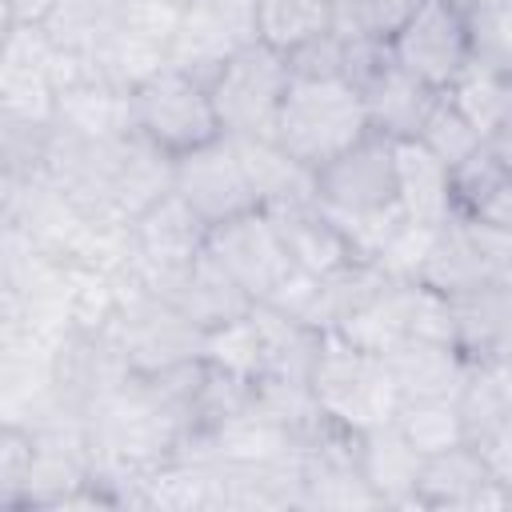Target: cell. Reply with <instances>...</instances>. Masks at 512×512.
<instances>
[{"mask_svg":"<svg viewBox=\"0 0 512 512\" xmlns=\"http://www.w3.org/2000/svg\"><path fill=\"white\" fill-rule=\"evenodd\" d=\"M392 380L404 400H428V396H460L472 364L460 356L456 344L436 340H404L388 356Z\"/></svg>","mask_w":512,"mask_h":512,"instance_id":"603a6c76","label":"cell"},{"mask_svg":"<svg viewBox=\"0 0 512 512\" xmlns=\"http://www.w3.org/2000/svg\"><path fill=\"white\" fill-rule=\"evenodd\" d=\"M480 452H484V460H488L496 484H500V488L508 492V500H512V424L500 428L488 444H480Z\"/></svg>","mask_w":512,"mask_h":512,"instance_id":"f35d334b","label":"cell"},{"mask_svg":"<svg viewBox=\"0 0 512 512\" xmlns=\"http://www.w3.org/2000/svg\"><path fill=\"white\" fill-rule=\"evenodd\" d=\"M208 88H212V104L224 136H236V140L276 136V120L292 88V64L272 44L252 40L228 56V64L212 76Z\"/></svg>","mask_w":512,"mask_h":512,"instance_id":"3957f363","label":"cell"},{"mask_svg":"<svg viewBox=\"0 0 512 512\" xmlns=\"http://www.w3.org/2000/svg\"><path fill=\"white\" fill-rule=\"evenodd\" d=\"M56 0H4V24H40Z\"/></svg>","mask_w":512,"mask_h":512,"instance_id":"60d3db41","label":"cell"},{"mask_svg":"<svg viewBox=\"0 0 512 512\" xmlns=\"http://www.w3.org/2000/svg\"><path fill=\"white\" fill-rule=\"evenodd\" d=\"M444 96L488 136L512 112V76L492 68V64H484V60H472Z\"/></svg>","mask_w":512,"mask_h":512,"instance_id":"4dcf8cb0","label":"cell"},{"mask_svg":"<svg viewBox=\"0 0 512 512\" xmlns=\"http://www.w3.org/2000/svg\"><path fill=\"white\" fill-rule=\"evenodd\" d=\"M368 132V104L356 84L292 76V88L276 120V140L296 160H304L308 168H324Z\"/></svg>","mask_w":512,"mask_h":512,"instance_id":"6da1fadb","label":"cell"},{"mask_svg":"<svg viewBox=\"0 0 512 512\" xmlns=\"http://www.w3.org/2000/svg\"><path fill=\"white\" fill-rule=\"evenodd\" d=\"M172 176H176V160L132 128L128 136H116L108 144V156H104V204H108V212L116 220L132 224L148 204H156L160 196L172 192Z\"/></svg>","mask_w":512,"mask_h":512,"instance_id":"5bb4252c","label":"cell"},{"mask_svg":"<svg viewBox=\"0 0 512 512\" xmlns=\"http://www.w3.org/2000/svg\"><path fill=\"white\" fill-rule=\"evenodd\" d=\"M484 144L492 148V156L500 160V168L512 176V112H508V116H504V120L484 136Z\"/></svg>","mask_w":512,"mask_h":512,"instance_id":"b9f144b4","label":"cell"},{"mask_svg":"<svg viewBox=\"0 0 512 512\" xmlns=\"http://www.w3.org/2000/svg\"><path fill=\"white\" fill-rule=\"evenodd\" d=\"M132 124L172 160L224 136L212 88L180 68H160L140 88H132Z\"/></svg>","mask_w":512,"mask_h":512,"instance_id":"5b68a950","label":"cell"},{"mask_svg":"<svg viewBox=\"0 0 512 512\" xmlns=\"http://www.w3.org/2000/svg\"><path fill=\"white\" fill-rule=\"evenodd\" d=\"M504 168L500 160L492 156L488 144H480L476 152H468L460 164H452V204H456V216H476L488 196L504 184Z\"/></svg>","mask_w":512,"mask_h":512,"instance_id":"e575fe53","label":"cell"},{"mask_svg":"<svg viewBox=\"0 0 512 512\" xmlns=\"http://www.w3.org/2000/svg\"><path fill=\"white\" fill-rule=\"evenodd\" d=\"M432 236H436L432 224H420V220H408V216H404L372 264H376L388 280H420V268H424V260H428Z\"/></svg>","mask_w":512,"mask_h":512,"instance_id":"8d00e7d4","label":"cell"},{"mask_svg":"<svg viewBox=\"0 0 512 512\" xmlns=\"http://www.w3.org/2000/svg\"><path fill=\"white\" fill-rule=\"evenodd\" d=\"M148 292H156L172 308H180L200 332H216V328H224V324H232V320H240L256 308V300L208 256V248L192 264L156 280Z\"/></svg>","mask_w":512,"mask_h":512,"instance_id":"9a60e30c","label":"cell"},{"mask_svg":"<svg viewBox=\"0 0 512 512\" xmlns=\"http://www.w3.org/2000/svg\"><path fill=\"white\" fill-rule=\"evenodd\" d=\"M208 256L256 304H264L280 288V280L292 272V260L276 232V220L264 208H252L244 216H232V220L208 228Z\"/></svg>","mask_w":512,"mask_h":512,"instance_id":"8fae6325","label":"cell"},{"mask_svg":"<svg viewBox=\"0 0 512 512\" xmlns=\"http://www.w3.org/2000/svg\"><path fill=\"white\" fill-rule=\"evenodd\" d=\"M424 456L404 440V432L392 424L360 432V472L372 488L376 504L392 508H416V484H420Z\"/></svg>","mask_w":512,"mask_h":512,"instance_id":"44dd1931","label":"cell"},{"mask_svg":"<svg viewBox=\"0 0 512 512\" xmlns=\"http://www.w3.org/2000/svg\"><path fill=\"white\" fill-rule=\"evenodd\" d=\"M236 148H240V160L248 168V180L256 188L260 208H284V204L316 200V168L296 160L276 136L236 140Z\"/></svg>","mask_w":512,"mask_h":512,"instance_id":"cb8c5ba5","label":"cell"},{"mask_svg":"<svg viewBox=\"0 0 512 512\" xmlns=\"http://www.w3.org/2000/svg\"><path fill=\"white\" fill-rule=\"evenodd\" d=\"M360 92H364V104H368L372 132H380L388 140H420L432 108L444 96V92L428 88L424 80H416L412 72H404L392 56Z\"/></svg>","mask_w":512,"mask_h":512,"instance_id":"ffe728a7","label":"cell"},{"mask_svg":"<svg viewBox=\"0 0 512 512\" xmlns=\"http://www.w3.org/2000/svg\"><path fill=\"white\" fill-rule=\"evenodd\" d=\"M420 144L432 148V152L452 168V164H460L468 152H476V148L484 144V132H480L448 96H440V104L432 108V116H428V124H424V132H420Z\"/></svg>","mask_w":512,"mask_h":512,"instance_id":"836d02e7","label":"cell"},{"mask_svg":"<svg viewBox=\"0 0 512 512\" xmlns=\"http://www.w3.org/2000/svg\"><path fill=\"white\" fill-rule=\"evenodd\" d=\"M420 280L444 296H460L484 284L512 280V232L480 220L452 216L436 228Z\"/></svg>","mask_w":512,"mask_h":512,"instance_id":"8992f818","label":"cell"},{"mask_svg":"<svg viewBox=\"0 0 512 512\" xmlns=\"http://www.w3.org/2000/svg\"><path fill=\"white\" fill-rule=\"evenodd\" d=\"M396 428L420 456L448 452L464 440V420L456 408V396H428V400H400L396 408Z\"/></svg>","mask_w":512,"mask_h":512,"instance_id":"f546056e","label":"cell"},{"mask_svg":"<svg viewBox=\"0 0 512 512\" xmlns=\"http://www.w3.org/2000/svg\"><path fill=\"white\" fill-rule=\"evenodd\" d=\"M316 200L336 220L376 216L388 208H400L396 196V140L368 132L348 152L316 168Z\"/></svg>","mask_w":512,"mask_h":512,"instance_id":"ba28073f","label":"cell"},{"mask_svg":"<svg viewBox=\"0 0 512 512\" xmlns=\"http://www.w3.org/2000/svg\"><path fill=\"white\" fill-rule=\"evenodd\" d=\"M460 420H464V440L468 444H488L500 428L512 424V408H508V380L504 368H472L460 396H456Z\"/></svg>","mask_w":512,"mask_h":512,"instance_id":"f1b7e54d","label":"cell"},{"mask_svg":"<svg viewBox=\"0 0 512 512\" xmlns=\"http://www.w3.org/2000/svg\"><path fill=\"white\" fill-rule=\"evenodd\" d=\"M204 360L228 376H240V380H260L264 376V348H260V328H256V316H240L216 332H204Z\"/></svg>","mask_w":512,"mask_h":512,"instance_id":"1f68e13d","label":"cell"},{"mask_svg":"<svg viewBox=\"0 0 512 512\" xmlns=\"http://www.w3.org/2000/svg\"><path fill=\"white\" fill-rule=\"evenodd\" d=\"M476 216L488 220V224H496V228H504V232H512V176H504V184L488 196V204Z\"/></svg>","mask_w":512,"mask_h":512,"instance_id":"ab89813d","label":"cell"},{"mask_svg":"<svg viewBox=\"0 0 512 512\" xmlns=\"http://www.w3.org/2000/svg\"><path fill=\"white\" fill-rule=\"evenodd\" d=\"M332 28V0H256V40L292 56Z\"/></svg>","mask_w":512,"mask_h":512,"instance_id":"83f0119b","label":"cell"},{"mask_svg":"<svg viewBox=\"0 0 512 512\" xmlns=\"http://www.w3.org/2000/svg\"><path fill=\"white\" fill-rule=\"evenodd\" d=\"M312 392L320 408L352 432H372V428L392 424L404 400L392 380L388 360L348 344L336 332H324V344L312 368Z\"/></svg>","mask_w":512,"mask_h":512,"instance_id":"7a4b0ae2","label":"cell"},{"mask_svg":"<svg viewBox=\"0 0 512 512\" xmlns=\"http://www.w3.org/2000/svg\"><path fill=\"white\" fill-rule=\"evenodd\" d=\"M108 336L132 376H152L204 356V332L164 296L140 288L132 276H124V300L108 324Z\"/></svg>","mask_w":512,"mask_h":512,"instance_id":"277c9868","label":"cell"},{"mask_svg":"<svg viewBox=\"0 0 512 512\" xmlns=\"http://www.w3.org/2000/svg\"><path fill=\"white\" fill-rule=\"evenodd\" d=\"M124 4L128 0H56L52 12L40 20V28L56 52L80 56V60H100V52L120 32Z\"/></svg>","mask_w":512,"mask_h":512,"instance_id":"d4e9b609","label":"cell"},{"mask_svg":"<svg viewBox=\"0 0 512 512\" xmlns=\"http://www.w3.org/2000/svg\"><path fill=\"white\" fill-rule=\"evenodd\" d=\"M208 248V224L176 196H160L132 220V280L152 288L168 272L192 264Z\"/></svg>","mask_w":512,"mask_h":512,"instance_id":"4fadbf2b","label":"cell"},{"mask_svg":"<svg viewBox=\"0 0 512 512\" xmlns=\"http://www.w3.org/2000/svg\"><path fill=\"white\" fill-rule=\"evenodd\" d=\"M292 76L304 80H344V64H348V36H340L336 28L312 36L308 44H300L292 56Z\"/></svg>","mask_w":512,"mask_h":512,"instance_id":"74e56055","label":"cell"},{"mask_svg":"<svg viewBox=\"0 0 512 512\" xmlns=\"http://www.w3.org/2000/svg\"><path fill=\"white\" fill-rule=\"evenodd\" d=\"M336 336H344L348 344L372 352V356H388L392 348H400L408 340V324H404V300H400V280L380 276L360 300L356 308L340 320Z\"/></svg>","mask_w":512,"mask_h":512,"instance_id":"4316f807","label":"cell"},{"mask_svg":"<svg viewBox=\"0 0 512 512\" xmlns=\"http://www.w3.org/2000/svg\"><path fill=\"white\" fill-rule=\"evenodd\" d=\"M256 40V0H188L168 48V68L204 84L228 64L232 52Z\"/></svg>","mask_w":512,"mask_h":512,"instance_id":"30bf717a","label":"cell"},{"mask_svg":"<svg viewBox=\"0 0 512 512\" xmlns=\"http://www.w3.org/2000/svg\"><path fill=\"white\" fill-rule=\"evenodd\" d=\"M172 192L208 224H224L232 216H244L260 208L256 188L248 180V168L240 160V148L232 136H216L184 156H176V176Z\"/></svg>","mask_w":512,"mask_h":512,"instance_id":"9c48e42d","label":"cell"},{"mask_svg":"<svg viewBox=\"0 0 512 512\" xmlns=\"http://www.w3.org/2000/svg\"><path fill=\"white\" fill-rule=\"evenodd\" d=\"M416 508H508V492L496 484L476 444H456L448 452L424 456Z\"/></svg>","mask_w":512,"mask_h":512,"instance_id":"e0dca14e","label":"cell"},{"mask_svg":"<svg viewBox=\"0 0 512 512\" xmlns=\"http://www.w3.org/2000/svg\"><path fill=\"white\" fill-rule=\"evenodd\" d=\"M252 316H256V328H260L264 376H272V380H312L324 332L288 316V312H280V308H272V304H256Z\"/></svg>","mask_w":512,"mask_h":512,"instance_id":"484cf974","label":"cell"},{"mask_svg":"<svg viewBox=\"0 0 512 512\" xmlns=\"http://www.w3.org/2000/svg\"><path fill=\"white\" fill-rule=\"evenodd\" d=\"M452 316L456 348L472 368H496L512 360V280L452 296Z\"/></svg>","mask_w":512,"mask_h":512,"instance_id":"ac0fdd59","label":"cell"},{"mask_svg":"<svg viewBox=\"0 0 512 512\" xmlns=\"http://www.w3.org/2000/svg\"><path fill=\"white\" fill-rule=\"evenodd\" d=\"M400 300H404V324L408 340H436V344H456V316H452V296L436 292L424 280H400Z\"/></svg>","mask_w":512,"mask_h":512,"instance_id":"d6a6232c","label":"cell"},{"mask_svg":"<svg viewBox=\"0 0 512 512\" xmlns=\"http://www.w3.org/2000/svg\"><path fill=\"white\" fill-rule=\"evenodd\" d=\"M396 196L408 220L440 228L444 220L456 216L452 168L420 140H396Z\"/></svg>","mask_w":512,"mask_h":512,"instance_id":"7402d4cb","label":"cell"},{"mask_svg":"<svg viewBox=\"0 0 512 512\" xmlns=\"http://www.w3.org/2000/svg\"><path fill=\"white\" fill-rule=\"evenodd\" d=\"M456 4H460V8H464V12H468V8H476V4H480V0H456Z\"/></svg>","mask_w":512,"mask_h":512,"instance_id":"7bdbcfd3","label":"cell"},{"mask_svg":"<svg viewBox=\"0 0 512 512\" xmlns=\"http://www.w3.org/2000/svg\"><path fill=\"white\" fill-rule=\"evenodd\" d=\"M476 60L512 76V0H480L468 8Z\"/></svg>","mask_w":512,"mask_h":512,"instance_id":"d590c367","label":"cell"},{"mask_svg":"<svg viewBox=\"0 0 512 512\" xmlns=\"http://www.w3.org/2000/svg\"><path fill=\"white\" fill-rule=\"evenodd\" d=\"M392 60L436 92H448L476 60L468 12L456 0H424L416 16L388 40Z\"/></svg>","mask_w":512,"mask_h":512,"instance_id":"52a82bcc","label":"cell"},{"mask_svg":"<svg viewBox=\"0 0 512 512\" xmlns=\"http://www.w3.org/2000/svg\"><path fill=\"white\" fill-rule=\"evenodd\" d=\"M264 212L276 220V232L288 248L292 268L312 272V276H336V272L360 264L348 228L320 200H300V204L264 208Z\"/></svg>","mask_w":512,"mask_h":512,"instance_id":"2e32d148","label":"cell"},{"mask_svg":"<svg viewBox=\"0 0 512 512\" xmlns=\"http://www.w3.org/2000/svg\"><path fill=\"white\" fill-rule=\"evenodd\" d=\"M56 128L80 136V140H116L128 136L132 124V88L108 80L100 68L56 96Z\"/></svg>","mask_w":512,"mask_h":512,"instance_id":"d6986e66","label":"cell"},{"mask_svg":"<svg viewBox=\"0 0 512 512\" xmlns=\"http://www.w3.org/2000/svg\"><path fill=\"white\" fill-rule=\"evenodd\" d=\"M56 48L40 24H4L0 52V116L56 120Z\"/></svg>","mask_w":512,"mask_h":512,"instance_id":"7c38bea8","label":"cell"}]
</instances>
